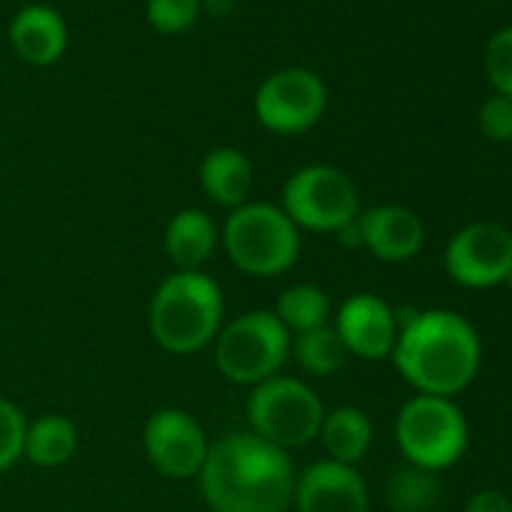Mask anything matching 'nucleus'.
<instances>
[{"instance_id":"f257e3e1","label":"nucleus","mask_w":512,"mask_h":512,"mask_svg":"<svg viewBox=\"0 0 512 512\" xmlns=\"http://www.w3.org/2000/svg\"><path fill=\"white\" fill-rule=\"evenodd\" d=\"M290 452L253 431H229L211 443L199 488L211 512H287L296 494Z\"/></svg>"},{"instance_id":"f03ea898","label":"nucleus","mask_w":512,"mask_h":512,"mask_svg":"<svg viewBox=\"0 0 512 512\" xmlns=\"http://www.w3.org/2000/svg\"><path fill=\"white\" fill-rule=\"evenodd\" d=\"M392 362L398 374L416 389V395L455 398L479 374L482 341L473 323L455 311H410L404 317L398 314Z\"/></svg>"},{"instance_id":"7ed1b4c3","label":"nucleus","mask_w":512,"mask_h":512,"mask_svg":"<svg viewBox=\"0 0 512 512\" xmlns=\"http://www.w3.org/2000/svg\"><path fill=\"white\" fill-rule=\"evenodd\" d=\"M223 293L205 272H172L148 302V329L157 347L190 356L214 344L223 320Z\"/></svg>"},{"instance_id":"20e7f679","label":"nucleus","mask_w":512,"mask_h":512,"mask_svg":"<svg viewBox=\"0 0 512 512\" xmlns=\"http://www.w3.org/2000/svg\"><path fill=\"white\" fill-rule=\"evenodd\" d=\"M229 263L250 278H281L302 253V229L272 202H244L229 211L220 229Z\"/></svg>"},{"instance_id":"39448f33","label":"nucleus","mask_w":512,"mask_h":512,"mask_svg":"<svg viewBox=\"0 0 512 512\" xmlns=\"http://www.w3.org/2000/svg\"><path fill=\"white\" fill-rule=\"evenodd\" d=\"M326 407L320 395L299 377L275 374L263 383L250 386L247 395V422L256 437L293 452L305 449L320 437Z\"/></svg>"},{"instance_id":"423d86ee","label":"nucleus","mask_w":512,"mask_h":512,"mask_svg":"<svg viewBox=\"0 0 512 512\" xmlns=\"http://www.w3.org/2000/svg\"><path fill=\"white\" fill-rule=\"evenodd\" d=\"M293 335L275 317V311H247L220 326L211 350L217 371L235 386H256L275 374L290 359Z\"/></svg>"},{"instance_id":"0eeeda50","label":"nucleus","mask_w":512,"mask_h":512,"mask_svg":"<svg viewBox=\"0 0 512 512\" xmlns=\"http://www.w3.org/2000/svg\"><path fill=\"white\" fill-rule=\"evenodd\" d=\"M395 443L407 464L428 473L452 467L470 443L467 416L452 398L413 395L395 419Z\"/></svg>"},{"instance_id":"6e6552de","label":"nucleus","mask_w":512,"mask_h":512,"mask_svg":"<svg viewBox=\"0 0 512 512\" xmlns=\"http://www.w3.org/2000/svg\"><path fill=\"white\" fill-rule=\"evenodd\" d=\"M281 208L299 229L335 235L359 217L362 202L347 172L329 163H311L284 181Z\"/></svg>"},{"instance_id":"1a4fd4ad","label":"nucleus","mask_w":512,"mask_h":512,"mask_svg":"<svg viewBox=\"0 0 512 512\" xmlns=\"http://www.w3.org/2000/svg\"><path fill=\"white\" fill-rule=\"evenodd\" d=\"M329 106L326 82L308 67H284L253 94V115L275 136H299L320 124Z\"/></svg>"},{"instance_id":"9d476101","label":"nucleus","mask_w":512,"mask_h":512,"mask_svg":"<svg viewBox=\"0 0 512 512\" xmlns=\"http://www.w3.org/2000/svg\"><path fill=\"white\" fill-rule=\"evenodd\" d=\"M446 275L467 290H491L512 272V232L491 220L458 229L443 250Z\"/></svg>"},{"instance_id":"9b49d317","label":"nucleus","mask_w":512,"mask_h":512,"mask_svg":"<svg viewBox=\"0 0 512 512\" xmlns=\"http://www.w3.org/2000/svg\"><path fill=\"white\" fill-rule=\"evenodd\" d=\"M142 446L148 464L169 479L199 476L211 449L205 428L196 422V416H190L181 407L154 410L142 428Z\"/></svg>"},{"instance_id":"f8f14e48","label":"nucleus","mask_w":512,"mask_h":512,"mask_svg":"<svg viewBox=\"0 0 512 512\" xmlns=\"http://www.w3.org/2000/svg\"><path fill=\"white\" fill-rule=\"evenodd\" d=\"M332 329L338 332L350 356L377 362V359L392 356L395 350L398 314L386 299L374 293H356L341 302L338 314L332 317Z\"/></svg>"},{"instance_id":"ddd939ff","label":"nucleus","mask_w":512,"mask_h":512,"mask_svg":"<svg viewBox=\"0 0 512 512\" xmlns=\"http://www.w3.org/2000/svg\"><path fill=\"white\" fill-rule=\"evenodd\" d=\"M293 506L296 512H368L371 494L353 464L323 458L296 476Z\"/></svg>"},{"instance_id":"4468645a","label":"nucleus","mask_w":512,"mask_h":512,"mask_svg":"<svg viewBox=\"0 0 512 512\" xmlns=\"http://www.w3.org/2000/svg\"><path fill=\"white\" fill-rule=\"evenodd\" d=\"M362 247L383 263H407L425 244V223L404 205H374L359 211Z\"/></svg>"},{"instance_id":"2eb2a0df","label":"nucleus","mask_w":512,"mask_h":512,"mask_svg":"<svg viewBox=\"0 0 512 512\" xmlns=\"http://www.w3.org/2000/svg\"><path fill=\"white\" fill-rule=\"evenodd\" d=\"M67 22L49 4H28L10 22V46L31 67H52L67 52Z\"/></svg>"},{"instance_id":"dca6fc26","label":"nucleus","mask_w":512,"mask_h":512,"mask_svg":"<svg viewBox=\"0 0 512 512\" xmlns=\"http://www.w3.org/2000/svg\"><path fill=\"white\" fill-rule=\"evenodd\" d=\"M220 229L202 208H181L169 217L163 229V253L175 272H202L217 250Z\"/></svg>"},{"instance_id":"f3484780","label":"nucleus","mask_w":512,"mask_h":512,"mask_svg":"<svg viewBox=\"0 0 512 512\" xmlns=\"http://www.w3.org/2000/svg\"><path fill=\"white\" fill-rule=\"evenodd\" d=\"M199 187L220 208H238L247 202L253 187V166L244 151L220 145L208 151L199 163Z\"/></svg>"},{"instance_id":"a211bd4d","label":"nucleus","mask_w":512,"mask_h":512,"mask_svg":"<svg viewBox=\"0 0 512 512\" xmlns=\"http://www.w3.org/2000/svg\"><path fill=\"white\" fill-rule=\"evenodd\" d=\"M320 443L326 449V458L356 467L374 443V425L365 410L341 404L335 410H326L320 425Z\"/></svg>"},{"instance_id":"6ab92c4d","label":"nucleus","mask_w":512,"mask_h":512,"mask_svg":"<svg viewBox=\"0 0 512 512\" xmlns=\"http://www.w3.org/2000/svg\"><path fill=\"white\" fill-rule=\"evenodd\" d=\"M79 449V428L73 419L61 413H46L34 422H28L25 434V455L34 467H64Z\"/></svg>"},{"instance_id":"aec40b11","label":"nucleus","mask_w":512,"mask_h":512,"mask_svg":"<svg viewBox=\"0 0 512 512\" xmlns=\"http://www.w3.org/2000/svg\"><path fill=\"white\" fill-rule=\"evenodd\" d=\"M275 317L290 335H302L332 323V299L317 284H293L278 296Z\"/></svg>"},{"instance_id":"412c9836","label":"nucleus","mask_w":512,"mask_h":512,"mask_svg":"<svg viewBox=\"0 0 512 512\" xmlns=\"http://www.w3.org/2000/svg\"><path fill=\"white\" fill-rule=\"evenodd\" d=\"M290 356L311 377H332L350 359V353L344 350V344H341L338 332L332 329V323L320 326V329H311V332H302V335H293Z\"/></svg>"},{"instance_id":"4be33fe9","label":"nucleus","mask_w":512,"mask_h":512,"mask_svg":"<svg viewBox=\"0 0 512 512\" xmlns=\"http://www.w3.org/2000/svg\"><path fill=\"white\" fill-rule=\"evenodd\" d=\"M440 500V482L437 473H428L422 467L407 464L404 470H395L386 482V503L392 512H428Z\"/></svg>"},{"instance_id":"5701e85b","label":"nucleus","mask_w":512,"mask_h":512,"mask_svg":"<svg viewBox=\"0 0 512 512\" xmlns=\"http://www.w3.org/2000/svg\"><path fill=\"white\" fill-rule=\"evenodd\" d=\"M202 0H145V19L157 34H184L196 25Z\"/></svg>"},{"instance_id":"b1692460","label":"nucleus","mask_w":512,"mask_h":512,"mask_svg":"<svg viewBox=\"0 0 512 512\" xmlns=\"http://www.w3.org/2000/svg\"><path fill=\"white\" fill-rule=\"evenodd\" d=\"M25 434H28L25 413L10 398H0V473L22 461Z\"/></svg>"},{"instance_id":"393cba45","label":"nucleus","mask_w":512,"mask_h":512,"mask_svg":"<svg viewBox=\"0 0 512 512\" xmlns=\"http://www.w3.org/2000/svg\"><path fill=\"white\" fill-rule=\"evenodd\" d=\"M485 76L494 94L512 100V28L497 31L485 46Z\"/></svg>"},{"instance_id":"a878e982","label":"nucleus","mask_w":512,"mask_h":512,"mask_svg":"<svg viewBox=\"0 0 512 512\" xmlns=\"http://www.w3.org/2000/svg\"><path fill=\"white\" fill-rule=\"evenodd\" d=\"M479 127L491 142H512V100L491 94L479 109Z\"/></svg>"},{"instance_id":"bb28decb","label":"nucleus","mask_w":512,"mask_h":512,"mask_svg":"<svg viewBox=\"0 0 512 512\" xmlns=\"http://www.w3.org/2000/svg\"><path fill=\"white\" fill-rule=\"evenodd\" d=\"M464 512H512V500L503 491L485 488V491H476L464 503Z\"/></svg>"},{"instance_id":"cd10ccee","label":"nucleus","mask_w":512,"mask_h":512,"mask_svg":"<svg viewBox=\"0 0 512 512\" xmlns=\"http://www.w3.org/2000/svg\"><path fill=\"white\" fill-rule=\"evenodd\" d=\"M335 238H338V244H341V247H347V250H359V247H362V229H359V217H356L353 223L341 226V229L335 232Z\"/></svg>"},{"instance_id":"c85d7f7f","label":"nucleus","mask_w":512,"mask_h":512,"mask_svg":"<svg viewBox=\"0 0 512 512\" xmlns=\"http://www.w3.org/2000/svg\"><path fill=\"white\" fill-rule=\"evenodd\" d=\"M500 287H506V290H509V293H512V272H509V275H506V281H503V284H500Z\"/></svg>"},{"instance_id":"c756f323","label":"nucleus","mask_w":512,"mask_h":512,"mask_svg":"<svg viewBox=\"0 0 512 512\" xmlns=\"http://www.w3.org/2000/svg\"><path fill=\"white\" fill-rule=\"evenodd\" d=\"M509 145H512V142H509Z\"/></svg>"}]
</instances>
